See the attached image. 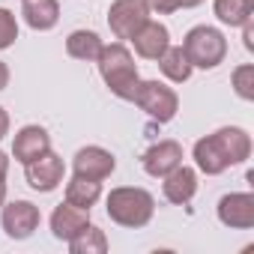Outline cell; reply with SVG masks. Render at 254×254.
I'll return each mask as SVG.
<instances>
[{
	"label": "cell",
	"instance_id": "6da1fadb",
	"mask_svg": "<svg viewBox=\"0 0 254 254\" xmlns=\"http://www.w3.org/2000/svg\"><path fill=\"white\" fill-rule=\"evenodd\" d=\"M96 63H99V75H102L105 87L117 99H123V102H132L135 99V93L141 87V75H138L132 51L126 48L123 42L102 45V54L96 57Z\"/></svg>",
	"mask_w": 254,
	"mask_h": 254
},
{
	"label": "cell",
	"instance_id": "7a4b0ae2",
	"mask_svg": "<svg viewBox=\"0 0 254 254\" xmlns=\"http://www.w3.org/2000/svg\"><path fill=\"white\" fill-rule=\"evenodd\" d=\"M105 212L114 224L120 227H147L156 215V197L147 189H135V186H120L111 189V194L105 197Z\"/></svg>",
	"mask_w": 254,
	"mask_h": 254
},
{
	"label": "cell",
	"instance_id": "3957f363",
	"mask_svg": "<svg viewBox=\"0 0 254 254\" xmlns=\"http://www.w3.org/2000/svg\"><path fill=\"white\" fill-rule=\"evenodd\" d=\"M183 51L189 54L191 66L197 69H218L227 57V39L221 30L209 27V24H197L186 33L183 39Z\"/></svg>",
	"mask_w": 254,
	"mask_h": 254
},
{
	"label": "cell",
	"instance_id": "277c9868",
	"mask_svg": "<svg viewBox=\"0 0 254 254\" xmlns=\"http://www.w3.org/2000/svg\"><path fill=\"white\" fill-rule=\"evenodd\" d=\"M132 102H135L150 120H156L159 126L171 123V120L177 117V111H180V96H177V90L168 87V84H162V81H141V87H138V93H135Z\"/></svg>",
	"mask_w": 254,
	"mask_h": 254
},
{
	"label": "cell",
	"instance_id": "5b68a950",
	"mask_svg": "<svg viewBox=\"0 0 254 254\" xmlns=\"http://www.w3.org/2000/svg\"><path fill=\"white\" fill-rule=\"evenodd\" d=\"M147 21H150L147 0H114L108 9V27L123 42H129Z\"/></svg>",
	"mask_w": 254,
	"mask_h": 254
},
{
	"label": "cell",
	"instance_id": "8992f818",
	"mask_svg": "<svg viewBox=\"0 0 254 254\" xmlns=\"http://www.w3.org/2000/svg\"><path fill=\"white\" fill-rule=\"evenodd\" d=\"M42 215H39V206L30 203V200H12V203H3V212H0V224H3V233L9 239H30L39 227Z\"/></svg>",
	"mask_w": 254,
	"mask_h": 254
},
{
	"label": "cell",
	"instance_id": "52a82bcc",
	"mask_svg": "<svg viewBox=\"0 0 254 254\" xmlns=\"http://www.w3.org/2000/svg\"><path fill=\"white\" fill-rule=\"evenodd\" d=\"M218 221L230 230H251L254 227V194L251 191H233L224 194L215 206Z\"/></svg>",
	"mask_w": 254,
	"mask_h": 254
},
{
	"label": "cell",
	"instance_id": "ba28073f",
	"mask_svg": "<svg viewBox=\"0 0 254 254\" xmlns=\"http://www.w3.org/2000/svg\"><path fill=\"white\" fill-rule=\"evenodd\" d=\"M114 168H117L114 153H108L105 147H96V144L81 147V150L75 153V159H72V171H75V177L96 180V183L108 180V177L114 174Z\"/></svg>",
	"mask_w": 254,
	"mask_h": 254
},
{
	"label": "cell",
	"instance_id": "9c48e42d",
	"mask_svg": "<svg viewBox=\"0 0 254 254\" xmlns=\"http://www.w3.org/2000/svg\"><path fill=\"white\" fill-rule=\"evenodd\" d=\"M63 174H66V165L57 153H45L39 159H33L30 165H24V177H27V186L33 191H54L60 183H63Z\"/></svg>",
	"mask_w": 254,
	"mask_h": 254
},
{
	"label": "cell",
	"instance_id": "30bf717a",
	"mask_svg": "<svg viewBox=\"0 0 254 254\" xmlns=\"http://www.w3.org/2000/svg\"><path fill=\"white\" fill-rule=\"evenodd\" d=\"M141 165L150 177L162 180L165 174H171L177 165H183V144L180 141H159L153 144L144 156H141Z\"/></svg>",
	"mask_w": 254,
	"mask_h": 254
},
{
	"label": "cell",
	"instance_id": "8fae6325",
	"mask_svg": "<svg viewBox=\"0 0 254 254\" xmlns=\"http://www.w3.org/2000/svg\"><path fill=\"white\" fill-rule=\"evenodd\" d=\"M48 150H51V135L42 129V126H24V129L15 132V141H12V156H15V162L30 165L33 159L45 156Z\"/></svg>",
	"mask_w": 254,
	"mask_h": 254
},
{
	"label": "cell",
	"instance_id": "7c38bea8",
	"mask_svg": "<svg viewBox=\"0 0 254 254\" xmlns=\"http://www.w3.org/2000/svg\"><path fill=\"white\" fill-rule=\"evenodd\" d=\"M162 191L165 197L174 203V206H186L191 203V197L197 194V171L194 168H186V165H177L171 174L162 177Z\"/></svg>",
	"mask_w": 254,
	"mask_h": 254
},
{
	"label": "cell",
	"instance_id": "4fadbf2b",
	"mask_svg": "<svg viewBox=\"0 0 254 254\" xmlns=\"http://www.w3.org/2000/svg\"><path fill=\"white\" fill-rule=\"evenodd\" d=\"M129 42L135 45V54H138V57H144V60H159V57L165 54V48L171 45V33H168L165 24L147 21Z\"/></svg>",
	"mask_w": 254,
	"mask_h": 254
},
{
	"label": "cell",
	"instance_id": "5bb4252c",
	"mask_svg": "<svg viewBox=\"0 0 254 254\" xmlns=\"http://www.w3.org/2000/svg\"><path fill=\"white\" fill-rule=\"evenodd\" d=\"M90 224V209H78L72 203H60L51 212V233L60 242H69L72 236H78L84 227Z\"/></svg>",
	"mask_w": 254,
	"mask_h": 254
},
{
	"label": "cell",
	"instance_id": "9a60e30c",
	"mask_svg": "<svg viewBox=\"0 0 254 254\" xmlns=\"http://www.w3.org/2000/svg\"><path fill=\"white\" fill-rule=\"evenodd\" d=\"M212 138L221 147V153H224L230 168L248 162V156H251V135L245 129H239V126H224V129L212 132Z\"/></svg>",
	"mask_w": 254,
	"mask_h": 254
},
{
	"label": "cell",
	"instance_id": "2e32d148",
	"mask_svg": "<svg viewBox=\"0 0 254 254\" xmlns=\"http://www.w3.org/2000/svg\"><path fill=\"white\" fill-rule=\"evenodd\" d=\"M21 15H24L27 27L45 33V30L57 27V21H60V3H57V0H24Z\"/></svg>",
	"mask_w": 254,
	"mask_h": 254
},
{
	"label": "cell",
	"instance_id": "e0dca14e",
	"mask_svg": "<svg viewBox=\"0 0 254 254\" xmlns=\"http://www.w3.org/2000/svg\"><path fill=\"white\" fill-rule=\"evenodd\" d=\"M191 153H194V165H197V171L206 174V177H218V174H224V171L230 168L227 159H224V153H221V147L215 144L212 135L200 138V141L194 144Z\"/></svg>",
	"mask_w": 254,
	"mask_h": 254
},
{
	"label": "cell",
	"instance_id": "ac0fdd59",
	"mask_svg": "<svg viewBox=\"0 0 254 254\" xmlns=\"http://www.w3.org/2000/svg\"><path fill=\"white\" fill-rule=\"evenodd\" d=\"M159 69H162V75L168 78V81H174V84H186L189 78H191V60H189V54L183 51V45H168L165 48V54L159 57Z\"/></svg>",
	"mask_w": 254,
	"mask_h": 254
},
{
	"label": "cell",
	"instance_id": "d6986e66",
	"mask_svg": "<svg viewBox=\"0 0 254 254\" xmlns=\"http://www.w3.org/2000/svg\"><path fill=\"white\" fill-rule=\"evenodd\" d=\"M102 39L93 30H72L66 39V54L72 60H84V63H96V57L102 54Z\"/></svg>",
	"mask_w": 254,
	"mask_h": 254
},
{
	"label": "cell",
	"instance_id": "ffe728a7",
	"mask_svg": "<svg viewBox=\"0 0 254 254\" xmlns=\"http://www.w3.org/2000/svg\"><path fill=\"white\" fill-rule=\"evenodd\" d=\"M102 197V183L96 180H84V177H72L66 183V203L78 206V209H93Z\"/></svg>",
	"mask_w": 254,
	"mask_h": 254
},
{
	"label": "cell",
	"instance_id": "44dd1931",
	"mask_svg": "<svg viewBox=\"0 0 254 254\" xmlns=\"http://www.w3.org/2000/svg\"><path fill=\"white\" fill-rule=\"evenodd\" d=\"M215 18L230 27H242L254 15V0H215L212 3Z\"/></svg>",
	"mask_w": 254,
	"mask_h": 254
},
{
	"label": "cell",
	"instance_id": "7402d4cb",
	"mask_svg": "<svg viewBox=\"0 0 254 254\" xmlns=\"http://www.w3.org/2000/svg\"><path fill=\"white\" fill-rule=\"evenodd\" d=\"M69 251L72 254H105L108 251V236H105L102 227L87 224L78 236L69 239Z\"/></svg>",
	"mask_w": 254,
	"mask_h": 254
},
{
	"label": "cell",
	"instance_id": "603a6c76",
	"mask_svg": "<svg viewBox=\"0 0 254 254\" xmlns=\"http://www.w3.org/2000/svg\"><path fill=\"white\" fill-rule=\"evenodd\" d=\"M233 90L242 102H254V63H242L233 69Z\"/></svg>",
	"mask_w": 254,
	"mask_h": 254
},
{
	"label": "cell",
	"instance_id": "cb8c5ba5",
	"mask_svg": "<svg viewBox=\"0 0 254 254\" xmlns=\"http://www.w3.org/2000/svg\"><path fill=\"white\" fill-rule=\"evenodd\" d=\"M15 39H18V21H15V15H12L9 9L0 6V51H3V48H12Z\"/></svg>",
	"mask_w": 254,
	"mask_h": 254
},
{
	"label": "cell",
	"instance_id": "d4e9b609",
	"mask_svg": "<svg viewBox=\"0 0 254 254\" xmlns=\"http://www.w3.org/2000/svg\"><path fill=\"white\" fill-rule=\"evenodd\" d=\"M180 3H183V0H147L150 12H159V15H171V12H177Z\"/></svg>",
	"mask_w": 254,
	"mask_h": 254
},
{
	"label": "cell",
	"instance_id": "484cf974",
	"mask_svg": "<svg viewBox=\"0 0 254 254\" xmlns=\"http://www.w3.org/2000/svg\"><path fill=\"white\" fill-rule=\"evenodd\" d=\"M6 171H9V156L0 150V206L6 203Z\"/></svg>",
	"mask_w": 254,
	"mask_h": 254
},
{
	"label": "cell",
	"instance_id": "4316f807",
	"mask_svg": "<svg viewBox=\"0 0 254 254\" xmlns=\"http://www.w3.org/2000/svg\"><path fill=\"white\" fill-rule=\"evenodd\" d=\"M242 45H245V51H254V18H248L242 24Z\"/></svg>",
	"mask_w": 254,
	"mask_h": 254
},
{
	"label": "cell",
	"instance_id": "83f0119b",
	"mask_svg": "<svg viewBox=\"0 0 254 254\" xmlns=\"http://www.w3.org/2000/svg\"><path fill=\"white\" fill-rule=\"evenodd\" d=\"M6 135H9V114H6V108H0V141Z\"/></svg>",
	"mask_w": 254,
	"mask_h": 254
},
{
	"label": "cell",
	"instance_id": "f1b7e54d",
	"mask_svg": "<svg viewBox=\"0 0 254 254\" xmlns=\"http://www.w3.org/2000/svg\"><path fill=\"white\" fill-rule=\"evenodd\" d=\"M6 87H9V66L0 60V93H3Z\"/></svg>",
	"mask_w": 254,
	"mask_h": 254
},
{
	"label": "cell",
	"instance_id": "f546056e",
	"mask_svg": "<svg viewBox=\"0 0 254 254\" xmlns=\"http://www.w3.org/2000/svg\"><path fill=\"white\" fill-rule=\"evenodd\" d=\"M200 3H203V0H183L180 9H194V6H200Z\"/></svg>",
	"mask_w": 254,
	"mask_h": 254
}]
</instances>
